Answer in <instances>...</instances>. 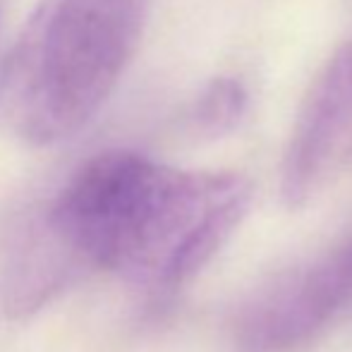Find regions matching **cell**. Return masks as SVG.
<instances>
[{"mask_svg":"<svg viewBox=\"0 0 352 352\" xmlns=\"http://www.w3.org/2000/svg\"><path fill=\"white\" fill-rule=\"evenodd\" d=\"M250 199L237 173L182 170L125 148L96 153L14 247L0 283L3 311L36 314L98 271L166 300L226 245Z\"/></svg>","mask_w":352,"mask_h":352,"instance_id":"6da1fadb","label":"cell"},{"mask_svg":"<svg viewBox=\"0 0 352 352\" xmlns=\"http://www.w3.org/2000/svg\"><path fill=\"white\" fill-rule=\"evenodd\" d=\"M146 27V0H38L0 67V116L17 140L77 137L116 91Z\"/></svg>","mask_w":352,"mask_h":352,"instance_id":"7a4b0ae2","label":"cell"},{"mask_svg":"<svg viewBox=\"0 0 352 352\" xmlns=\"http://www.w3.org/2000/svg\"><path fill=\"white\" fill-rule=\"evenodd\" d=\"M352 314V232L266 285L242 309V352H297Z\"/></svg>","mask_w":352,"mask_h":352,"instance_id":"3957f363","label":"cell"},{"mask_svg":"<svg viewBox=\"0 0 352 352\" xmlns=\"http://www.w3.org/2000/svg\"><path fill=\"white\" fill-rule=\"evenodd\" d=\"M352 166V38L316 77L283 158L287 206H305Z\"/></svg>","mask_w":352,"mask_h":352,"instance_id":"277c9868","label":"cell"},{"mask_svg":"<svg viewBox=\"0 0 352 352\" xmlns=\"http://www.w3.org/2000/svg\"><path fill=\"white\" fill-rule=\"evenodd\" d=\"M247 94L237 79H213L192 108V122L204 135H221L237 125L245 113Z\"/></svg>","mask_w":352,"mask_h":352,"instance_id":"5b68a950","label":"cell"},{"mask_svg":"<svg viewBox=\"0 0 352 352\" xmlns=\"http://www.w3.org/2000/svg\"><path fill=\"white\" fill-rule=\"evenodd\" d=\"M0 14H3V0H0Z\"/></svg>","mask_w":352,"mask_h":352,"instance_id":"8992f818","label":"cell"}]
</instances>
